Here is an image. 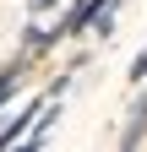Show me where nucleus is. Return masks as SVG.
<instances>
[{
	"label": "nucleus",
	"instance_id": "1",
	"mask_svg": "<svg viewBox=\"0 0 147 152\" xmlns=\"http://www.w3.org/2000/svg\"><path fill=\"white\" fill-rule=\"evenodd\" d=\"M104 6H115V0H76L60 22H54V38H82L87 27H93V16L104 11Z\"/></svg>",
	"mask_w": 147,
	"mask_h": 152
},
{
	"label": "nucleus",
	"instance_id": "3",
	"mask_svg": "<svg viewBox=\"0 0 147 152\" xmlns=\"http://www.w3.org/2000/svg\"><path fill=\"white\" fill-rule=\"evenodd\" d=\"M93 33H98V38H109V33H115V6H104V11L93 16Z\"/></svg>",
	"mask_w": 147,
	"mask_h": 152
},
{
	"label": "nucleus",
	"instance_id": "4",
	"mask_svg": "<svg viewBox=\"0 0 147 152\" xmlns=\"http://www.w3.org/2000/svg\"><path fill=\"white\" fill-rule=\"evenodd\" d=\"M125 76H131V82H147V49H142L136 60H131V71H125Z\"/></svg>",
	"mask_w": 147,
	"mask_h": 152
},
{
	"label": "nucleus",
	"instance_id": "2",
	"mask_svg": "<svg viewBox=\"0 0 147 152\" xmlns=\"http://www.w3.org/2000/svg\"><path fill=\"white\" fill-rule=\"evenodd\" d=\"M16 87H22V60H11V65H0V109H6L16 98Z\"/></svg>",
	"mask_w": 147,
	"mask_h": 152
},
{
	"label": "nucleus",
	"instance_id": "5",
	"mask_svg": "<svg viewBox=\"0 0 147 152\" xmlns=\"http://www.w3.org/2000/svg\"><path fill=\"white\" fill-rule=\"evenodd\" d=\"M54 6H60V0H27V11H33V16H44V11H54Z\"/></svg>",
	"mask_w": 147,
	"mask_h": 152
}]
</instances>
